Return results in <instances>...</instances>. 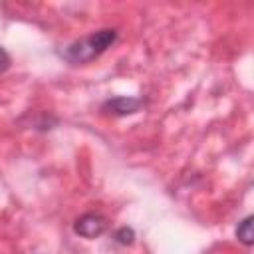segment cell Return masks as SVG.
<instances>
[{
  "mask_svg": "<svg viewBox=\"0 0 254 254\" xmlns=\"http://www.w3.org/2000/svg\"><path fill=\"white\" fill-rule=\"evenodd\" d=\"M115 42H117V30L115 28H103V30H97V32L81 38V40L71 42L69 46H65L60 52V56L71 65H81V64H89L95 58H99Z\"/></svg>",
  "mask_w": 254,
  "mask_h": 254,
  "instance_id": "6da1fadb",
  "label": "cell"
},
{
  "mask_svg": "<svg viewBox=\"0 0 254 254\" xmlns=\"http://www.w3.org/2000/svg\"><path fill=\"white\" fill-rule=\"evenodd\" d=\"M107 230V218L97 212H85L73 222V232L81 238H97Z\"/></svg>",
  "mask_w": 254,
  "mask_h": 254,
  "instance_id": "7a4b0ae2",
  "label": "cell"
},
{
  "mask_svg": "<svg viewBox=\"0 0 254 254\" xmlns=\"http://www.w3.org/2000/svg\"><path fill=\"white\" fill-rule=\"evenodd\" d=\"M143 107V99L141 97H127V95H117V97H109L103 101L101 111L115 115V117H123V115H131L137 113Z\"/></svg>",
  "mask_w": 254,
  "mask_h": 254,
  "instance_id": "3957f363",
  "label": "cell"
},
{
  "mask_svg": "<svg viewBox=\"0 0 254 254\" xmlns=\"http://www.w3.org/2000/svg\"><path fill=\"white\" fill-rule=\"evenodd\" d=\"M236 238L244 244V246H252V238H254V234H252V214H248V216H244L240 222H238V226H236Z\"/></svg>",
  "mask_w": 254,
  "mask_h": 254,
  "instance_id": "277c9868",
  "label": "cell"
},
{
  "mask_svg": "<svg viewBox=\"0 0 254 254\" xmlns=\"http://www.w3.org/2000/svg\"><path fill=\"white\" fill-rule=\"evenodd\" d=\"M133 238H135V232H133V228H129V226H121V228L115 232V240H117L119 244H123V246L133 244Z\"/></svg>",
  "mask_w": 254,
  "mask_h": 254,
  "instance_id": "5b68a950",
  "label": "cell"
},
{
  "mask_svg": "<svg viewBox=\"0 0 254 254\" xmlns=\"http://www.w3.org/2000/svg\"><path fill=\"white\" fill-rule=\"evenodd\" d=\"M10 64H12V60H10V54L0 46V73L2 71H6L8 67H10Z\"/></svg>",
  "mask_w": 254,
  "mask_h": 254,
  "instance_id": "8992f818",
  "label": "cell"
}]
</instances>
